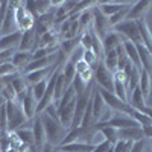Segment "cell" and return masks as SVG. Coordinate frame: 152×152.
<instances>
[{"mask_svg":"<svg viewBox=\"0 0 152 152\" xmlns=\"http://www.w3.org/2000/svg\"><path fill=\"white\" fill-rule=\"evenodd\" d=\"M38 116L41 117V122H43V126H44L46 143H49L50 146H53V148H58L62 143V140H64V137L67 135L69 129H66L64 126L59 123V120L49 117L47 114H44V113L38 114Z\"/></svg>","mask_w":152,"mask_h":152,"instance_id":"cell-1","label":"cell"},{"mask_svg":"<svg viewBox=\"0 0 152 152\" xmlns=\"http://www.w3.org/2000/svg\"><path fill=\"white\" fill-rule=\"evenodd\" d=\"M5 110H6V117H8V132H15L24 128L28 122H31L26 119V116H24V113L21 110V105L17 100L6 102Z\"/></svg>","mask_w":152,"mask_h":152,"instance_id":"cell-2","label":"cell"},{"mask_svg":"<svg viewBox=\"0 0 152 152\" xmlns=\"http://www.w3.org/2000/svg\"><path fill=\"white\" fill-rule=\"evenodd\" d=\"M93 79L94 85L107 91H114V75L105 67L102 61H99L93 67Z\"/></svg>","mask_w":152,"mask_h":152,"instance_id":"cell-3","label":"cell"},{"mask_svg":"<svg viewBox=\"0 0 152 152\" xmlns=\"http://www.w3.org/2000/svg\"><path fill=\"white\" fill-rule=\"evenodd\" d=\"M111 31H114L116 34H119L123 40H128L135 46L142 44V38H140V32H138L137 21H134V20H125V21L116 24L114 28H111Z\"/></svg>","mask_w":152,"mask_h":152,"instance_id":"cell-4","label":"cell"},{"mask_svg":"<svg viewBox=\"0 0 152 152\" xmlns=\"http://www.w3.org/2000/svg\"><path fill=\"white\" fill-rule=\"evenodd\" d=\"M99 93H100V96H102L105 105L111 111H114V113H123V114H128V116H131V114H132L134 108L129 104H126V102H123V100H120L114 93L107 91V90H102V88H99Z\"/></svg>","mask_w":152,"mask_h":152,"instance_id":"cell-5","label":"cell"},{"mask_svg":"<svg viewBox=\"0 0 152 152\" xmlns=\"http://www.w3.org/2000/svg\"><path fill=\"white\" fill-rule=\"evenodd\" d=\"M14 15H15V23H17V29L20 32H26L29 29H34L35 24V18L32 17V14L26 11L23 2H14Z\"/></svg>","mask_w":152,"mask_h":152,"instance_id":"cell-6","label":"cell"},{"mask_svg":"<svg viewBox=\"0 0 152 152\" xmlns=\"http://www.w3.org/2000/svg\"><path fill=\"white\" fill-rule=\"evenodd\" d=\"M91 14H93V28H94V34L102 40V38L111 31V26H110V20L108 17H105L100 9L97 8V5H94L91 8Z\"/></svg>","mask_w":152,"mask_h":152,"instance_id":"cell-7","label":"cell"},{"mask_svg":"<svg viewBox=\"0 0 152 152\" xmlns=\"http://www.w3.org/2000/svg\"><path fill=\"white\" fill-rule=\"evenodd\" d=\"M31 129H32V134H34V146L37 148L38 152H40L43 149V146L46 145V132H44V126H43L41 117L38 116V114L32 119Z\"/></svg>","mask_w":152,"mask_h":152,"instance_id":"cell-8","label":"cell"},{"mask_svg":"<svg viewBox=\"0 0 152 152\" xmlns=\"http://www.w3.org/2000/svg\"><path fill=\"white\" fill-rule=\"evenodd\" d=\"M17 23H15V15H14V6L11 2H8V11L5 14V18L2 21V29H0V37L2 35H9L17 32Z\"/></svg>","mask_w":152,"mask_h":152,"instance_id":"cell-9","label":"cell"},{"mask_svg":"<svg viewBox=\"0 0 152 152\" xmlns=\"http://www.w3.org/2000/svg\"><path fill=\"white\" fill-rule=\"evenodd\" d=\"M17 102H20L21 110H23V113H24V116H26L28 120H32L37 116V99L34 97L31 88H29V91L24 94V97L21 100H17Z\"/></svg>","mask_w":152,"mask_h":152,"instance_id":"cell-10","label":"cell"},{"mask_svg":"<svg viewBox=\"0 0 152 152\" xmlns=\"http://www.w3.org/2000/svg\"><path fill=\"white\" fill-rule=\"evenodd\" d=\"M152 2L149 0H138V2L132 3V6L128 11V15H126V20H138V18H145L146 12L149 11Z\"/></svg>","mask_w":152,"mask_h":152,"instance_id":"cell-11","label":"cell"},{"mask_svg":"<svg viewBox=\"0 0 152 152\" xmlns=\"http://www.w3.org/2000/svg\"><path fill=\"white\" fill-rule=\"evenodd\" d=\"M91 102H93V116H94V120H96V123H97V122H99V119L102 117V114L107 111V108H108V107L105 105L102 96H100V93H99V88H97L96 85L93 87Z\"/></svg>","mask_w":152,"mask_h":152,"instance_id":"cell-12","label":"cell"},{"mask_svg":"<svg viewBox=\"0 0 152 152\" xmlns=\"http://www.w3.org/2000/svg\"><path fill=\"white\" fill-rule=\"evenodd\" d=\"M137 26H138V32H140V38H142V44L148 49V52L152 55V32L146 23V18H138Z\"/></svg>","mask_w":152,"mask_h":152,"instance_id":"cell-13","label":"cell"},{"mask_svg":"<svg viewBox=\"0 0 152 152\" xmlns=\"http://www.w3.org/2000/svg\"><path fill=\"white\" fill-rule=\"evenodd\" d=\"M31 61H32V53L31 52H21V50H15L14 55H12V59H11L12 66H14L18 70V73H21V75H23L24 69L28 67V64Z\"/></svg>","mask_w":152,"mask_h":152,"instance_id":"cell-14","label":"cell"},{"mask_svg":"<svg viewBox=\"0 0 152 152\" xmlns=\"http://www.w3.org/2000/svg\"><path fill=\"white\" fill-rule=\"evenodd\" d=\"M129 3H132V2H99L96 5L105 17H111L116 12H119L120 9H123L125 6H128Z\"/></svg>","mask_w":152,"mask_h":152,"instance_id":"cell-15","label":"cell"},{"mask_svg":"<svg viewBox=\"0 0 152 152\" xmlns=\"http://www.w3.org/2000/svg\"><path fill=\"white\" fill-rule=\"evenodd\" d=\"M117 135L122 140H129V142H140L145 140L143 129L142 126H135V128H125V129H117Z\"/></svg>","mask_w":152,"mask_h":152,"instance_id":"cell-16","label":"cell"},{"mask_svg":"<svg viewBox=\"0 0 152 152\" xmlns=\"http://www.w3.org/2000/svg\"><path fill=\"white\" fill-rule=\"evenodd\" d=\"M17 50H21V52H31V53L35 50V32H34V29L21 32L20 44H18Z\"/></svg>","mask_w":152,"mask_h":152,"instance_id":"cell-17","label":"cell"},{"mask_svg":"<svg viewBox=\"0 0 152 152\" xmlns=\"http://www.w3.org/2000/svg\"><path fill=\"white\" fill-rule=\"evenodd\" d=\"M20 38H21V32L17 31L14 34L9 35H2L0 37V50H9V49H18L20 44Z\"/></svg>","mask_w":152,"mask_h":152,"instance_id":"cell-18","label":"cell"},{"mask_svg":"<svg viewBox=\"0 0 152 152\" xmlns=\"http://www.w3.org/2000/svg\"><path fill=\"white\" fill-rule=\"evenodd\" d=\"M123 43V38L116 34L114 31H110L104 38H102V46H104V50L105 52H110V50H116L120 44Z\"/></svg>","mask_w":152,"mask_h":152,"instance_id":"cell-19","label":"cell"},{"mask_svg":"<svg viewBox=\"0 0 152 152\" xmlns=\"http://www.w3.org/2000/svg\"><path fill=\"white\" fill-rule=\"evenodd\" d=\"M128 104H129L134 110L143 113V110H145V107H146V100H145V97H143V94H142V91H140V88H138V87L134 88V90L129 93V96H128Z\"/></svg>","mask_w":152,"mask_h":152,"instance_id":"cell-20","label":"cell"},{"mask_svg":"<svg viewBox=\"0 0 152 152\" xmlns=\"http://www.w3.org/2000/svg\"><path fill=\"white\" fill-rule=\"evenodd\" d=\"M138 88H140V91L146 99H149L151 96V88H152V76L146 72V70H142L140 72V81H138Z\"/></svg>","mask_w":152,"mask_h":152,"instance_id":"cell-21","label":"cell"},{"mask_svg":"<svg viewBox=\"0 0 152 152\" xmlns=\"http://www.w3.org/2000/svg\"><path fill=\"white\" fill-rule=\"evenodd\" d=\"M59 149L66 151V152H93L94 151V146L90 145V143H85V142H73V143H69V145H64V146H58Z\"/></svg>","mask_w":152,"mask_h":152,"instance_id":"cell-22","label":"cell"},{"mask_svg":"<svg viewBox=\"0 0 152 152\" xmlns=\"http://www.w3.org/2000/svg\"><path fill=\"white\" fill-rule=\"evenodd\" d=\"M61 73H62V78H64V82H66V87L69 88L73 82V78L76 75V70H75V64H72L70 61H66V64L62 66L61 69Z\"/></svg>","mask_w":152,"mask_h":152,"instance_id":"cell-23","label":"cell"},{"mask_svg":"<svg viewBox=\"0 0 152 152\" xmlns=\"http://www.w3.org/2000/svg\"><path fill=\"white\" fill-rule=\"evenodd\" d=\"M113 93L116 94L120 100H123V102L128 104V96H129V93H128V85H126L125 82H122V81H119V79H114V91H113Z\"/></svg>","mask_w":152,"mask_h":152,"instance_id":"cell-24","label":"cell"},{"mask_svg":"<svg viewBox=\"0 0 152 152\" xmlns=\"http://www.w3.org/2000/svg\"><path fill=\"white\" fill-rule=\"evenodd\" d=\"M15 135H17V138H18L21 143H26L31 148L34 146V134H32L31 126H24V128L15 131Z\"/></svg>","mask_w":152,"mask_h":152,"instance_id":"cell-25","label":"cell"},{"mask_svg":"<svg viewBox=\"0 0 152 152\" xmlns=\"http://www.w3.org/2000/svg\"><path fill=\"white\" fill-rule=\"evenodd\" d=\"M78 21H79V29H81V34L84 31H88V26L93 24V14H91V9H87L84 12H81L79 17H78Z\"/></svg>","mask_w":152,"mask_h":152,"instance_id":"cell-26","label":"cell"},{"mask_svg":"<svg viewBox=\"0 0 152 152\" xmlns=\"http://www.w3.org/2000/svg\"><path fill=\"white\" fill-rule=\"evenodd\" d=\"M132 3H134V2H132ZM132 3H129L128 6H125L123 9H120L119 12H116L114 15L108 17V20H110V26H111V28H114L116 24H119V23H122V21L126 20V15H128V11H129V8L132 6Z\"/></svg>","mask_w":152,"mask_h":152,"instance_id":"cell-27","label":"cell"},{"mask_svg":"<svg viewBox=\"0 0 152 152\" xmlns=\"http://www.w3.org/2000/svg\"><path fill=\"white\" fill-rule=\"evenodd\" d=\"M99 131L102 132L105 142H110L111 145H114L117 140H119V135H117V129L111 128V126H100Z\"/></svg>","mask_w":152,"mask_h":152,"instance_id":"cell-28","label":"cell"},{"mask_svg":"<svg viewBox=\"0 0 152 152\" xmlns=\"http://www.w3.org/2000/svg\"><path fill=\"white\" fill-rule=\"evenodd\" d=\"M47 82H49V79L41 81V82H38V84H35V85H32V87H31L32 94H34V97L37 99V102H38V100H40V99L44 96V93H46V90H47Z\"/></svg>","mask_w":152,"mask_h":152,"instance_id":"cell-29","label":"cell"},{"mask_svg":"<svg viewBox=\"0 0 152 152\" xmlns=\"http://www.w3.org/2000/svg\"><path fill=\"white\" fill-rule=\"evenodd\" d=\"M132 146H134V142L122 140V138H119V140L113 145V152H131Z\"/></svg>","mask_w":152,"mask_h":152,"instance_id":"cell-30","label":"cell"},{"mask_svg":"<svg viewBox=\"0 0 152 152\" xmlns=\"http://www.w3.org/2000/svg\"><path fill=\"white\" fill-rule=\"evenodd\" d=\"M72 87H73V90H75V94L79 96V94H82L87 88H88V84H85V82L82 81V78H81L79 75H75L73 82H72Z\"/></svg>","mask_w":152,"mask_h":152,"instance_id":"cell-31","label":"cell"},{"mask_svg":"<svg viewBox=\"0 0 152 152\" xmlns=\"http://www.w3.org/2000/svg\"><path fill=\"white\" fill-rule=\"evenodd\" d=\"M0 96L3 97L5 102H12V100H17V94H15V91H14V88L11 87V84H6V85H5V88L2 90Z\"/></svg>","mask_w":152,"mask_h":152,"instance_id":"cell-32","label":"cell"},{"mask_svg":"<svg viewBox=\"0 0 152 152\" xmlns=\"http://www.w3.org/2000/svg\"><path fill=\"white\" fill-rule=\"evenodd\" d=\"M18 73V70L12 66V62H5V64H0V78H6V76L15 75Z\"/></svg>","mask_w":152,"mask_h":152,"instance_id":"cell-33","label":"cell"},{"mask_svg":"<svg viewBox=\"0 0 152 152\" xmlns=\"http://www.w3.org/2000/svg\"><path fill=\"white\" fill-rule=\"evenodd\" d=\"M35 8H37V14H38V17L40 15H44V14H47V12H50L52 11V3L50 2H35Z\"/></svg>","mask_w":152,"mask_h":152,"instance_id":"cell-34","label":"cell"},{"mask_svg":"<svg viewBox=\"0 0 152 152\" xmlns=\"http://www.w3.org/2000/svg\"><path fill=\"white\" fill-rule=\"evenodd\" d=\"M8 132V117H6V110L5 105L0 107V134Z\"/></svg>","mask_w":152,"mask_h":152,"instance_id":"cell-35","label":"cell"},{"mask_svg":"<svg viewBox=\"0 0 152 152\" xmlns=\"http://www.w3.org/2000/svg\"><path fill=\"white\" fill-rule=\"evenodd\" d=\"M82 59H84V61H85V62H87V64L90 66L91 69H93V67L97 64V62H99V61H97V58H96V55L93 53V50H84Z\"/></svg>","mask_w":152,"mask_h":152,"instance_id":"cell-36","label":"cell"},{"mask_svg":"<svg viewBox=\"0 0 152 152\" xmlns=\"http://www.w3.org/2000/svg\"><path fill=\"white\" fill-rule=\"evenodd\" d=\"M75 70H76V75L82 76V75H85L87 72H90V70H93V69H91L90 66H88L84 59H79V61L75 64Z\"/></svg>","mask_w":152,"mask_h":152,"instance_id":"cell-37","label":"cell"},{"mask_svg":"<svg viewBox=\"0 0 152 152\" xmlns=\"http://www.w3.org/2000/svg\"><path fill=\"white\" fill-rule=\"evenodd\" d=\"M43 113L47 114L49 117H52V119H56V120H58V107H56V104H50Z\"/></svg>","mask_w":152,"mask_h":152,"instance_id":"cell-38","label":"cell"},{"mask_svg":"<svg viewBox=\"0 0 152 152\" xmlns=\"http://www.w3.org/2000/svg\"><path fill=\"white\" fill-rule=\"evenodd\" d=\"M93 152H113V145L110 142L99 143L97 146H94V151Z\"/></svg>","mask_w":152,"mask_h":152,"instance_id":"cell-39","label":"cell"},{"mask_svg":"<svg viewBox=\"0 0 152 152\" xmlns=\"http://www.w3.org/2000/svg\"><path fill=\"white\" fill-rule=\"evenodd\" d=\"M142 129H143V135L146 138H151L152 140V125L151 126H145V128H142Z\"/></svg>","mask_w":152,"mask_h":152,"instance_id":"cell-40","label":"cell"},{"mask_svg":"<svg viewBox=\"0 0 152 152\" xmlns=\"http://www.w3.org/2000/svg\"><path fill=\"white\" fill-rule=\"evenodd\" d=\"M29 151H31V146L26 143H20L17 148V152H29Z\"/></svg>","mask_w":152,"mask_h":152,"instance_id":"cell-41","label":"cell"},{"mask_svg":"<svg viewBox=\"0 0 152 152\" xmlns=\"http://www.w3.org/2000/svg\"><path fill=\"white\" fill-rule=\"evenodd\" d=\"M143 113L146 114V116L151 119V122H152V107H149V105H146L145 107V110H143Z\"/></svg>","mask_w":152,"mask_h":152,"instance_id":"cell-42","label":"cell"},{"mask_svg":"<svg viewBox=\"0 0 152 152\" xmlns=\"http://www.w3.org/2000/svg\"><path fill=\"white\" fill-rule=\"evenodd\" d=\"M40 152H53V146H50L49 143H46V145L43 146V149H41Z\"/></svg>","mask_w":152,"mask_h":152,"instance_id":"cell-43","label":"cell"},{"mask_svg":"<svg viewBox=\"0 0 152 152\" xmlns=\"http://www.w3.org/2000/svg\"><path fill=\"white\" fill-rule=\"evenodd\" d=\"M5 152H17V149H14V148H8Z\"/></svg>","mask_w":152,"mask_h":152,"instance_id":"cell-44","label":"cell"},{"mask_svg":"<svg viewBox=\"0 0 152 152\" xmlns=\"http://www.w3.org/2000/svg\"><path fill=\"white\" fill-rule=\"evenodd\" d=\"M53 152H66V151H62V149H59V148H53Z\"/></svg>","mask_w":152,"mask_h":152,"instance_id":"cell-45","label":"cell"}]
</instances>
